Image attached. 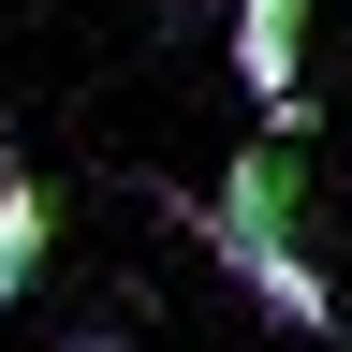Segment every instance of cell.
<instances>
[{
  "instance_id": "obj_2",
  "label": "cell",
  "mask_w": 352,
  "mask_h": 352,
  "mask_svg": "<svg viewBox=\"0 0 352 352\" xmlns=\"http://www.w3.org/2000/svg\"><path fill=\"white\" fill-rule=\"evenodd\" d=\"M235 88L264 103V132H308V0H235Z\"/></svg>"
},
{
  "instance_id": "obj_3",
  "label": "cell",
  "mask_w": 352,
  "mask_h": 352,
  "mask_svg": "<svg viewBox=\"0 0 352 352\" xmlns=\"http://www.w3.org/2000/svg\"><path fill=\"white\" fill-rule=\"evenodd\" d=\"M44 250H59V191L0 162V308H30V294H44Z\"/></svg>"
},
{
  "instance_id": "obj_5",
  "label": "cell",
  "mask_w": 352,
  "mask_h": 352,
  "mask_svg": "<svg viewBox=\"0 0 352 352\" xmlns=\"http://www.w3.org/2000/svg\"><path fill=\"white\" fill-rule=\"evenodd\" d=\"M74 352H118V338H74Z\"/></svg>"
},
{
  "instance_id": "obj_4",
  "label": "cell",
  "mask_w": 352,
  "mask_h": 352,
  "mask_svg": "<svg viewBox=\"0 0 352 352\" xmlns=\"http://www.w3.org/2000/svg\"><path fill=\"white\" fill-rule=\"evenodd\" d=\"M206 15H235V0H162V30H206Z\"/></svg>"
},
{
  "instance_id": "obj_1",
  "label": "cell",
  "mask_w": 352,
  "mask_h": 352,
  "mask_svg": "<svg viewBox=\"0 0 352 352\" xmlns=\"http://www.w3.org/2000/svg\"><path fill=\"white\" fill-rule=\"evenodd\" d=\"M191 220H206V250L235 264V294L264 308V323H294V338H338V323H352V308H338V279L308 264V162H294V132L235 147V176H220Z\"/></svg>"
}]
</instances>
